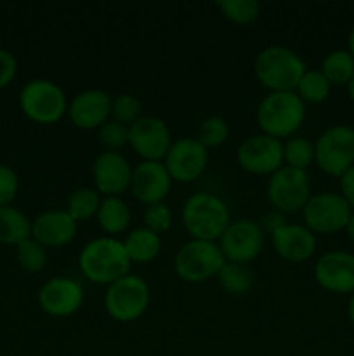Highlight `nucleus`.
Listing matches in <instances>:
<instances>
[{
	"label": "nucleus",
	"mask_w": 354,
	"mask_h": 356,
	"mask_svg": "<svg viewBox=\"0 0 354 356\" xmlns=\"http://www.w3.org/2000/svg\"><path fill=\"white\" fill-rule=\"evenodd\" d=\"M215 278L219 280L221 287L231 296H245L253 287V273L246 264L226 261Z\"/></svg>",
	"instance_id": "a878e982"
},
{
	"label": "nucleus",
	"mask_w": 354,
	"mask_h": 356,
	"mask_svg": "<svg viewBox=\"0 0 354 356\" xmlns=\"http://www.w3.org/2000/svg\"><path fill=\"white\" fill-rule=\"evenodd\" d=\"M347 92H349V97L353 99V103H354V76L351 79V82L347 83Z\"/></svg>",
	"instance_id": "79ce46f5"
},
{
	"label": "nucleus",
	"mask_w": 354,
	"mask_h": 356,
	"mask_svg": "<svg viewBox=\"0 0 354 356\" xmlns=\"http://www.w3.org/2000/svg\"><path fill=\"white\" fill-rule=\"evenodd\" d=\"M340 179V195L344 200L349 204L351 209H354V167H351L346 174L339 177Z\"/></svg>",
	"instance_id": "4c0bfd02"
},
{
	"label": "nucleus",
	"mask_w": 354,
	"mask_h": 356,
	"mask_svg": "<svg viewBox=\"0 0 354 356\" xmlns=\"http://www.w3.org/2000/svg\"><path fill=\"white\" fill-rule=\"evenodd\" d=\"M28 238H31L30 218L12 205L0 207V243L17 247Z\"/></svg>",
	"instance_id": "b1692460"
},
{
	"label": "nucleus",
	"mask_w": 354,
	"mask_h": 356,
	"mask_svg": "<svg viewBox=\"0 0 354 356\" xmlns=\"http://www.w3.org/2000/svg\"><path fill=\"white\" fill-rule=\"evenodd\" d=\"M314 162V143L302 136H294L283 143V163L298 170H307Z\"/></svg>",
	"instance_id": "c85d7f7f"
},
{
	"label": "nucleus",
	"mask_w": 354,
	"mask_h": 356,
	"mask_svg": "<svg viewBox=\"0 0 354 356\" xmlns=\"http://www.w3.org/2000/svg\"><path fill=\"white\" fill-rule=\"evenodd\" d=\"M132 170L127 159L120 152H103L94 159V190L101 197H121L130 188Z\"/></svg>",
	"instance_id": "2eb2a0df"
},
{
	"label": "nucleus",
	"mask_w": 354,
	"mask_h": 356,
	"mask_svg": "<svg viewBox=\"0 0 354 356\" xmlns=\"http://www.w3.org/2000/svg\"><path fill=\"white\" fill-rule=\"evenodd\" d=\"M96 219L106 236H115L128 228L132 221V212L121 197H103Z\"/></svg>",
	"instance_id": "5701e85b"
},
{
	"label": "nucleus",
	"mask_w": 354,
	"mask_h": 356,
	"mask_svg": "<svg viewBox=\"0 0 354 356\" xmlns=\"http://www.w3.org/2000/svg\"><path fill=\"white\" fill-rule=\"evenodd\" d=\"M229 138V124L226 118L217 117H207L200 124L196 132V139L205 146V148H217V146L224 145Z\"/></svg>",
	"instance_id": "2f4dec72"
},
{
	"label": "nucleus",
	"mask_w": 354,
	"mask_h": 356,
	"mask_svg": "<svg viewBox=\"0 0 354 356\" xmlns=\"http://www.w3.org/2000/svg\"><path fill=\"white\" fill-rule=\"evenodd\" d=\"M78 266L87 280L108 287L130 273L132 263L121 240L115 236H99L82 247Z\"/></svg>",
	"instance_id": "f257e3e1"
},
{
	"label": "nucleus",
	"mask_w": 354,
	"mask_h": 356,
	"mask_svg": "<svg viewBox=\"0 0 354 356\" xmlns=\"http://www.w3.org/2000/svg\"><path fill=\"white\" fill-rule=\"evenodd\" d=\"M172 222L174 212L165 202L146 205L144 207V212H142V226H144V228L162 235V233L169 232Z\"/></svg>",
	"instance_id": "f704fd0d"
},
{
	"label": "nucleus",
	"mask_w": 354,
	"mask_h": 356,
	"mask_svg": "<svg viewBox=\"0 0 354 356\" xmlns=\"http://www.w3.org/2000/svg\"><path fill=\"white\" fill-rule=\"evenodd\" d=\"M121 242H124L125 252H127L130 263H151L162 250V235L144 228V226L128 232Z\"/></svg>",
	"instance_id": "4be33fe9"
},
{
	"label": "nucleus",
	"mask_w": 354,
	"mask_h": 356,
	"mask_svg": "<svg viewBox=\"0 0 354 356\" xmlns=\"http://www.w3.org/2000/svg\"><path fill=\"white\" fill-rule=\"evenodd\" d=\"M172 177L163 162H148L141 160L132 170L130 188L132 197L142 205H151L165 202L172 188Z\"/></svg>",
	"instance_id": "f3484780"
},
{
	"label": "nucleus",
	"mask_w": 354,
	"mask_h": 356,
	"mask_svg": "<svg viewBox=\"0 0 354 356\" xmlns=\"http://www.w3.org/2000/svg\"><path fill=\"white\" fill-rule=\"evenodd\" d=\"M180 218L191 238L207 242H219L233 221L228 204L210 191H196L191 195L184 202Z\"/></svg>",
	"instance_id": "f03ea898"
},
{
	"label": "nucleus",
	"mask_w": 354,
	"mask_h": 356,
	"mask_svg": "<svg viewBox=\"0 0 354 356\" xmlns=\"http://www.w3.org/2000/svg\"><path fill=\"white\" fill-rule=\"evenodd\" d=\"M353 209L349 207L344 197L335 191H321L309 198L302 211L304 226H307L312 233L330 235L340 229H346L349 222Z\"/></svg>",
	"instance_id": "9d476101"
},
{
	"label": "nucleus",
	"mask_w": 354,
	"mask_h": 356,
	"mask_svg": "<svg viewBox=\"0 0 354 356\" xmlns=\"http://www.w3.org/2000/svg\"><path fill=\"white\" fill-rule=\"evenodd\" d=\"M111 99L113 97L103 89H85L75 94L68 103L69 122L82 131L99 129L111 118Z\"/></svg>",
	"instance_id": "6ab92c4d"
},
{
	"label": "nucleus",
	"mask_w": 354,
	"mask_h": 356,
	"mask_svg": "<svg viewBox=\"0 0 354 356\" xmlns=\"http://www.w3.org/2000/svg\"><path fill=\"white\" fill-rule=\"evenodd\" d=\"M21 111L42 125H51L61 120L68 111L66 94L56 82L47 79H35L24 83L19 92Z\"/></svg>",
	"instance_id": "0eeeda50"
},
{
	"label": "nucleus",
	"mask_w": 354,
	"mask_h": 356,
	"mask_svg": "<svg viewBox=\"0 0 354 356\" xmlns=\"http://www.w3.org/2000/svg\"><path fill=\"white\" fill-rule=\"evenodd\" d=\"M172 143L169 125L158 117H141L128 127V146L141 160L163 162Z\"/></svg>",
	"instance_id": "ddd939ff"
},
{
	"label": "nucleus",
	"mask_w": 354,
	"mask_h": 356,
	"mask_svg": "<svg viewBox=\"0 0 354 356\" xmlns=\"http://www.w3.org/2000/svg\"><path fill=\"white\" fill-rule=\"evenodd\" d=\"M16 257L19 266L28 273H38L47 266V249L37 240L28 238L16 247Z\"/></svg>",
	"instance_id": "7c9ffc66"
},
{
	"label": "nucleus",
	"mask_w": 354,
	"mask_h": 356,
	"mask_svg": "<svg viewBox=\"0 0 354 356\" xmlns=\"http://www.w3.org/2000/svg\"><path fill=\"white\" fill-rule=\"evenodd\" d=\"M17 73V61L12 52L0 49V89L9 86Z\"/></svg>",
	"instance_id": "e433bc0d"
},
{
	"label": "nucleus",
	"mask_w": 354,
	"mask_h": 356,
	"mask_svg": "<svg viewBox=\"0 0 354 356\" xmlns=\"http://www.w3.org/2000/svg\"><path fill=\"white\" fill-rule=\"evenodd\" d=\"M257 125L262 134L276 139L294 138L305 120V103L292 92H269L257 108Z\"/></svg>",
	"instance_id": "20e7f679"
},
{
	"label": "nucleus",
	"mask_w": 354,
	"mask_h": 356,
	"mask_svg": "<svg viewBox=\"0 0 354 356\" xmlns=\"http://www.w3.org/2000/svg\"><path fill=\"white\" fill-rule=\"evenodd\" d=\"M314 162L328 176L340 177L354 167V129L332 125L314 143Z\"/></svg>",
	"instance_id": "6e6552de"
},
{
	"label": "nucleus",
	"mask_w": 354,
	"mask_h": 356,
	"mask_svg": "<svg viewBox=\"0 0 354 356\" xmlns=\"http://www.w3.org/2000/svg\"><path fill=\"white\" fill-rule=\"evenodd\" d=\"M97 139L103 145L104 152H120L124 146L128 145V125L110 118L106 124L97 129Z\"/></svg>",
	"instance_id": "72a5a7b5"
},
{
	"label": "nucleus",
	"mask_w": 354,
	"mask_h": 356,
	"mask_svg": "<svg viewBox=\"0 0 354 356\" xmlns=\"http://www.w3.org/2000/svg\"><path fill=\"white\" fill-rule=\"evenodd\" d=\"M236 160L245 172L255 176H273L285 165L283 143L259 132L242 141L236 149Z\"/></svg>",
	"instance_id": "f8f14e48"
},
{
	"label": "nucleus",
	"mask_w": 354,
	"mask_h": 356,
	"mask_svg": "<svg viewBox=\"0 0 354 356\" xmlns=\"http://www.w3.org/2000/svg\"><path fill=\"white\" fill-rule=\"evenodd\" d=\"M269 233L271 243L281 259L288 261V263H304L314 256L318 240L307 226L281 222Z\"/></svg>",
	"instance_id": "aec40b11"
},
{
	"label": "nucleus",
	"mask_w": 354,
	"mask_h": 356,
	"mask_svg": "<svg viewBox=\"0 0 354 356\" xmlns=\"http://www.w3.org/2000/svg\"><path fill=\"white\" fill-rule=\"evenodd\" d=\"M319 72L332 86H347L354 76V58L347 49H337L323 58Z\"/></svg>",
	"instance_id": "393cba45"
},
{
	"label": "nucleus",
	"mask_w": 354,
	"mask_h": 356,
	"mask_svg": "<svg viewBox=\"0 0 354 356\" xmlns=\"http://www.w3.org/2000/svg\"><path fill=\"white\" fill-rule=\"evenodd\" d=\"M330 90H332V83L326 80V76L319 70H305L294 92L304 103L318 104L330 96Z\"/></svg>",
	"instance_id": "cd10ccee"
},
{
	"label": "nucleus",
	"mask_w": 354,
	"mask_h": 356,
	"mask_svg": "<svg viewBox=\"0 0 354 356\" xmlns=\"http://www.w3.org/2000/svg\"><path fill=\"white\" fill-rule=\"evenodd\" d=\"M264 236H266V232L259 221L250 218H239L229 222L217 243L226 261L248 264L262 252Z\"/></svg>",
	"instance_id": "9b49d317"
},
{
	"label": "nucleus",
	"mask_w": 354,
	"mask_h": 356,
	"mask_svg": "<svg viewBox=\"0 0 354 356\" xmlns=\"http://www.w3.org/2000/svg\"><path fill=\"white\" fill-rule=\"evenodd\" d=\"M314 278L318 285L333 294L354 292V254L346 250H330L314 264Z\"/></svg>",
	"instance_id": "a211bd4d"
},
{
	"label": "nucleus",
	"mask_w": 354,
	"mask_h": 356,
	"mask_svg": "<svg viewBox=\"0 0 354 356\" xmlns=\"http://www.w3.org/2000/svg\"><path fill=\"white\" fill-rule=\"evenodd\" d=\"M346 233H347V236H349L351 242L354 243V212H353V214H351L349 222H347V226H346Z\"/></svg>",
	"instance_id": "58836bf2"
},
{
	"label": "nucleus",
	"mask_w": 354,
	"mask_h": 356,
	"mask_svg": "<svg viewBox=\"0 0 354 356\" xmlns=\"http://www.w3.org/2000/svg\"><path fill=\"white\" fill-rule=\"evenodd\" d=\"M347 313H349V320L351 323L354 325V292L351 294V299H349V308H347Z\"/></svg>",
	"instance_id": "a19ab883"
},
{
	"label": "nucleus",
	"mask_w": 354,
	"mask_h": 356,
	"mask_svg": "<svg viewBox=\"0 0 354 356\" xmlns=\"http://www.w3.org/2000/svg\"><path fill=\"white\" fill-rule=\"evenodd\" d=\"M267 200L276 211L285 214H295L304 211L311 193V177L307 170L292 169L283 165L269 176L266 186Z\"/></svg>",
	"instance_id": "1a4fd4ad"
},
{
	"label": "nucleus",
	"mask_w": 354,
	"mask_h": 356,
	"mask_svg": "<svg viewBox=\"0 0 354 356\" xmlns=\"http://www.w3.org/2000/svg\"><path fill=\"white\" fill-rule=\"evenodd\" d=\"M17 190H19V177H17L16 170L0 163V207H7L12 204Z\"/></svg>",
	"instance_id": "c9c22d12"
},
{
	"label": "nucleus",
	"mask_w": 354,
	"mask_h": 356,
	"mask_svg": "<svg viewBox=\"0 0 354 356\" xmlns=\"http://www.w3.org/2000/svg\"><path fill=\"white\" fill-rule=\"evenodd\" d=\"M103 197L97 193L94 188H76L69 193L68 200H66V209L65 211L75 219L76 222L87 221V219H92L97 216L99 211V205Z\"/></svg>",
	"instance_id": "bb28decb"
},
{
	"label": "nucleus",
	"mask_w": 354,
	"mask_h": 356,
	"mask_svg": "<svg viewBox=\"0 0 354 356\" xmlns=\"http://www.w3.org/2000/svg\"><path fill=\"white\" fill-rule=\"evenodd\" d=\"M151 292L146 280L139 275H125L115 284L108 285L104 294V309L113 320L130 323L141 318L149 308Z\"/></svg>",
	"instance_id": "423d86ee"
},
{
	"label": "nucleus",
	"mask_w": 354,
	"mask_h": 356,
	"mask_svg": "<svg viewBox=\"0 0 354 356\" xmlns=\"http://www.w3.org/2000/svg\"><path fill=\"white\" fill-rule=\"evenodd\" d=\"M142 117V104L137 96L130 92H121L111 99V118L130 127Z\"/></svg>",
	"instance_id": "473e14b6"
},
{
	"label": "nucleus",
	"mask_w": 354,
	"mask_h": 356,
	"mask_svg": "<svg viewBox=\"0 0 354 356\" xmlns=\"http://www.w3.org/2000/svg\"><path fill=\"white\" fill-rule=\"evenodd\" d=\"M226 257L217 242L191 238L174 256V270L187 284H201L217 277Z\"/></svg>",
	"instance_id": "39448f33"
},
{
	"label": "nucleus",
	"mask_w": 354,
	"mask_h": 356,
	"mask_svg": "<svg viewBox=\"0 0 354 356\" xmlns=\"http://www.w3.org/2000/svg\"><path fill=\"white\" fill-rule=\"evenodd\" d=\"M347 51H349V54L354 58V26L351 28L349 38H347Z\"/></svg>",
	"instance_id": "ea45409f"
},
{
	"label": "nucleus",
	"mask_w": 354,
	"mask_h": 356,
	"mask_svg": "<svg viewBox=\"0 0 354 356\" xmlns=\"http://www.w3.org/2000/svg\"><path fill=\"white\" fill-rule=\"evenodd\" d=\"M172 181L191 183L205 172L208 165V149L196 138L176 139L163 159Z\"/></svg>",
	"instance_id": "4468645a"
},
{
	"label": "nucleus",
	"mask_w": 354,
	"mask_h": 356,
	"mask_svg": "<svg viewBox=\"0 0 354 356\" xmlns=\"http://www.w3.org/2000/svg\"><path fill=\"white\" fill-rule=\"evenodd\" d=\"M217 9L222 16L236 24H250L259 19L260 3L257 0H217Z\"/></svg>",
	"instance_id": "c756f323"
},
{
	"label": "nucleus",
	"mask_w": 354,
	"mask_h": 356,
	"mask_svg": "<svg viewBox=\"0 0 354 356\" xmlns=\"http://www.w3.org/2000/svg\"><path fill=\"white\" fill-rule=\"evenodd\" d=\"M38 306L44 313L54 318L71 316L82 308L83 289L73 278L54 277L45 282L38 291Z\"/></svg>",
	"instance_id": "dca6fc26"
},
{
	"label": "nucleus",
	"mask_w": 354,
	"mask_h": 356,
	"mask_svg": "<svg viewBox=\"0 0 354 356\" xmlns=\"http://www.w3.org/2000/svg\"><path fill=\"white\" fill-rule=\"evenodd\" d=\"M78 222L65 211H45L31 221V238L37 240L45 249L65 247L75 240Z\"/></svg>",
	"instance_id": "412c9836"
},
{
	"label": "nucleus",
	"mask_w": 354,
	"mask_h": 356,
	"mask_svg": "<svg viewBox=\"0 0 354 356\" xmlns=\"http://www.w3.org/2000/svg\"><path fill=\"white\" fill-rule=\"evenodd\" d=\"M304 59L290 47L269 45L253 61L255 79L269 92H292L305 73Z\"/></svg>",
	"instance_id": "7ed1b4c3"
}]
</instances>
